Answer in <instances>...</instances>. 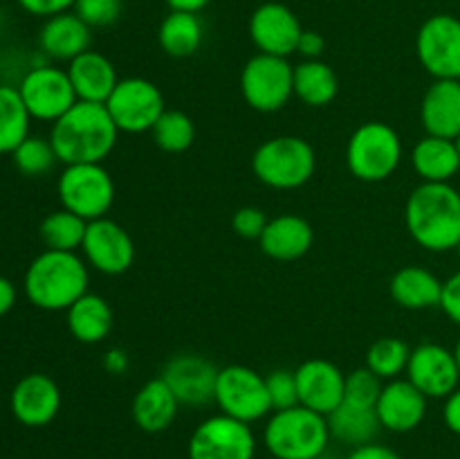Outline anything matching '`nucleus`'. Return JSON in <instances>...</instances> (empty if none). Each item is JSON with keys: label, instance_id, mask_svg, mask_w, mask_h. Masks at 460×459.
I'll use <instances>...</instances> for the list:
<instances>
[{"label": "nucleus", "instance_id": "obj_25", "mask_svg": "<svg viewBox=\"0 0 460 459\" xmlns=\"http://www.w3.org/2000/svg\"><path fill=\"white\" fill-rule=\"evenodd\" d=\"M178 412V399L171 392V387L162 381V376L144 382L137 394L133 396V405H130L135 426L148 435H160V432L169 430Z\"/></svg>", "mask_w": 460, "mask_h": 459}, {"label": "nucleus", "instance_id": "obj_46", "mask_svg": "<svg viewBox=\"0 0 460 459\" xmlns=\"http://www.w3.org/2000/svg\"><path fill=\"white\" fill-rule=\"evenodd\" d=\"M16 300H18V292H16V286H13V282L4 277V274H0V318H4V315L16 306Z\"/></svg>", "mask_w": 460, "mask_h": 459}, {"label": "nucleus", "instance_id": "obj_9", "mask_svg": "<svg viewBox=\"0 0 460 459\" xmlns=\"http://www.w3.org/2000/svg\"><path fill=\"white\" fill-rule=\"evenodd\" d=\"M214 403L223 414L250 426L272 412L265 376L247 364H227L220 369Z\"/></svg>", "mask_w": 460, "mask_h": 459}, {"label": "nucleus", "instance_id": "obj_20", "mask_svg": "<svg viewBox=\"0 0 460 459\" xmlns=\"http://www.w3.org/2000/svg\"><path fill=\"white\" fill-rule=\"evenodd\" d=\"M427 400L429 399L407 378L386 381L376 403L382 430L395 432V435L416 430L427 417Z\"/></svg>", "mask_w": 460, "mask_h": 459}, {"label": "nucleus", "instance_id": "obj_30", "mask_svg": "<svg viewBox=\"0 0 460 459\" xmlns=\"http://www.w3.org/2000/svg\"><path fill=\"white\" fill-rule=\"evenodd\" d=\"M340 93L337 72L322 58H304L295 66V97L305 106L322 108L335 102Z\"/></svg>", "mask_w": 460, "mask_h": 459}, {"label": "nucleus", "instance_id": "obj_13", "mask_svg": "<svg viewBox=\"0 0 460 459\" xmlns=\"http://www.w3.org/2000/svg\"><path fill=\"white\" fill-rule=\"evenodd\" d=\"M416 54L434 79H460V18L434 14L416 34Z\"/></svg>", "mask_w": 460, "mask_h": 459}, {"label": "nucleus", "instance_id": "obj_37", "mask_svg": "<svg viewBox=\"0 0 460 459\" xmlns=\"http://www.w3.org/2000/svg\"><path fill=\"white\" fill-rule=\"evenodd\" d=\"M382 387H385L382 378L376 376L368 367L353 369L350 374H346L344 403L359 405V408H376Z\"/></svg>", "mask_w": 460, "mask_h": 459}, {"label": "nucleus", "instance_id": "obj_32", "mask_svg": "<svg viewBox=\"0 0 460 459\" xmlns=\"http://www.w3.org/2000/svg\"><path fill=\"white\" fill-rule=\"evenodd\" d=\"M30 126L31 115L16 86L0 84V156H12L13 148L30 138Z\"/></svg>", "mask_w": 460, "mask_h": 459}, {"label": "nucleus", "instance_id": "obj_5", "mask_svg": "<svg viewBox=\"0 0 460 459\" xmlns=\"http://www.w3.org/2000/svg\"><path fill=\"white\" fill-rule=\"evenodd\" d=\"M317 169V156L308 140L299 135H277L265 140L252 156V171L270 189H299Z\"/></svg>", "mask_w": 460, "mask_h": 459}, {"label": "nucleus", "instance_id": "obj_1", "mask_svg": "<svg viewBox=\"0 0 460 459\" xmlns=\"http://www.w3.org/2000/svg\"><path fill=\"white\" fill-rule=\"evenodd\" d=\"M404 225L429 252L456 250L460 241V192L452 183H420L407 198Z\"/></svg>", "mask_w": 460, "mask_h": 459}, {"label": "nucleus", "instance_id": "obj_19", "mask_svg": "<svg viewBox=\"0 0 460 459\" xmlns=\"http://www.w3.org/2000/svg\"><path fill=\"white\" fill-rule=\"evenodd\" d=\"M299 387V405L328 417L344 403L346 374L335 363L313 358L295 369Z\"/></svg>", "mask_w": 460, "mask_h": 459}, {"label": "nucleus", "instance_id": "obj_39", "mask_svg": "<svg viewBox=\"0 0 460 459\" xmlns=\"http://www.w3.org/2000/svg\"><path fill=\"white\" fill-rule=\"evenodd\" d=\"M72 12L93 30V27L115 25L121 14V0H76Z\"/></svg>", "mask_w": 460, "mask_h": 459}, {"label": "nucleus", "instance_id": "obj_23", "mask_svg": "<svg viewBox=\"0 0 460 459\" xmlns=\"http://www.w3.org/2000/svg\"><path fill=\"white\" fill-rule=\"evenodd\" d=\"M66 70L79 102L106 104L115 86L119 84L115 63L97 50H85L67 63Z\"/></svg>", "mask_w": 460, "mask_h": 459}, {"label": "nucleus", "instance_id": "obj_24", "mask_svg": "<svg viewBox=\"0 0 460 459\" xmlns=\"http://www.w3.org/2000/svg\"><path fill=\"white\" fill-rule=\"evenodd\" d=\"M90 40H93V30L75 12H63L45 18L39 32L40 52L54 61L70 63L72 58L90 50Z\"/></svg>", "mask_w": 460, "mask_h": 459}, {"label": "nucleus", "instance_id": "obj_31", "mask_svg": "<svg viewBox=\"0 0 460 459\" xmlns=\"http://www.w3.org/2000/svg\"><path fill=\"white\" fill-rule=\"evenodd\" d=\"M326 418L332 439L341 441L346 446H353V448L373 444L382 430L376 408H359V405L341 403Z\"/></svg>", "mask_w": 460, "mask_h": 459}, {"label": "nucleus", "instance_id": "obj_2", "mask_svg": "<svg viewBox=\"0 0 460 459\" xmlns=\"http://www.w3.org/2000/svg\"><path fill=\"white\" fill-rule=\"evenodd\" d=\"M119 129L103 104L76 102L49 129V142L63 165L103 162L115 148Z\"/></svg>", "mask_w": 460, "mask_h": 459}, {"label": "nucleus", "instance_id": "obj_50", "mask_svg": "<svg viewBox=\"0 0 460 459\" xmlns=\"http://www.w3.org/2000/svg\"><path fill=\"white\" fill-rule=\"evenodd\" d=\"M456 255H458V259H460V241H458V246H456Z\"/></svg>", "mask_w": 460, "mask_h": 459}, {"label": "nucleus", "instance_id": "obj_8", "mask_svg": "<svg viewBox=\"0 0 460 459\" xmlns=\"http://www.w3.org/2000/svg\"><path fill=\"white\" fill-rule=\"evenodd\" d=\"M241 94L254 111H281L295 97V66L286 57L254 54L241 70Z\"/></svg>", "mask_w": 460, "mask_h": 459}, {"label": "nucleus", "instance_id": "obj_35", "mask_svg": "<svg viewBox=\"0 0 460 459\" xmlns=\"http://www.w3.org/2000/svg\"><path fill=\"white\" fill-rule=\"evenodd\" d=\"M411 346L400 338H380L367 351V367L382 381H395L407 372Z\"/></svg>", "mask_w": 460, "mask_h": 459}, {"label": "nucleus", "instance_id": "obj_38", "mask_svg": "<svg viewBox=\"0 0 460 459\" xmlns=\"http://www.w3.org/2000/svg\"><path fill=\"white\" fill-rule=\"evenodd\" d=\"M265 385H268L272 412L299 405V387H296L295 372H290V369H274V372H270L265 376Z\"/></svg>", "mask_w": 460, "mask_h": 459}, {"label": "nucleus", "instance_id": "obj_17", "mask_svg": "<svg viewBox=\"0 0 460 459\" xmlns=\"http://www.w3.org/2000/svg\"><path fill=\"white\" fill-rule=\"evenodd\" d=\"M247 32L259 52L288 58L296 52L304 27L288 4L263 3L252 12Z\"/></svg>", "mask_w": 460, "mask_h": 459}, {"label": "nucleus", "instance_id": "obj_40", "mask_svg": "<svg viewBox=\"0 0 460 459\" xmlns=\"http://www.w3.org/2000/svg\"><path fill=\"white\" fill-rule=\"evenodd\" d=\"M268 216L261 207L254 205H245L234 214L232 219V228L238 237L247 238V241H259L261 234H263L265 225H268Z\"/></svg>", "mask_w": 460, "mask_h": 459}, {"label": "nucleus", "instance_id": "obj_34", "mask_svg": "<svg viewBox=\"0 0 460 459\" xmlns=\"http://www.w3.org/2000/svg\"><path fill=\"white\" fill-rule=\"evenodd\" d=\"M153 142L157 148L166 153H184L191 148L196 140V124L184 111H173L166 108L160 120L151 129Z\"/></svg>", "mask_w": 460, "mask_h": 459}, {"label": "nucleus", "instance_id": "obj_4", "mask_svg": "<svg viewBox=\"0 0 460 459\" xmlns=\"http://www.w3.org/2000/svg\"><path fill=\"white\" fill-rule=\"evenodd\" d=\"M331 439L328 418L304 405L272 412L263 430L265 448L274 459H319Z\"/></svg>", "mask_w": 460, "mask_h": 459}, {"label": "nucleus", "instance_id": "obj_28", "mask_svg": "<svg viewBox=\"0 0 460 459\" xmlns=\"http://www.w3.org/2000/svg\"><path fill=\"white\" fill-rule=\"evenodd\" d=\"M413 171L422 183H452L460 171V151L456 140L425 135L411 151Z\"/></svg>", "mask_w": 460, "mask_h": 459}, {"label": "nucleus", "instance_id": "obj_14", "mask_svg": "<svg viewBox=\"0 0 460 459\" xmlns=\"http://www.w3.org/2000/svg\"><path fill=\"white\" fill-rule=\"evenodd\" d=\"M81 256L93 270L102 274H124L135 261L133 237L117 220L103 219L90 220L85 230Z\"/></svg>", "mask_w": 460, "mask_h": 459}, {"label": "nucleus", "instance_id": "obj_18", "mask_svg": "<svg viewBox=\"0 0 460 459\" xmlns=\"http://www.w3.org/2000/svg\"><path fill=\"white\" fill-rule=\"evenodd\" d=\"M61 390L48 374H27L13 385L9 408L13 418L25 428H45L61 412Z\"/></svg>", "mask_w": 460, "mask_h": 459}, {"label": "nucleus", "instance_id": "obj_49", "mask_svg": "<svg viewBox=\"0 0 460 459\" xmlns=\"http://www.w3.org/2000/svg\"><path fill=\"white\" fill-rule=\"evenodd\" d=\"M454 356H456V363H458V369H460V338L456 340V346H454Z\"/></svg>", "mask_w": 460, "mask_h": 459}, {"label": "nucleus", "instance_id": "obj_51", "mask_svg": "<svg viewBox=\"0 0 460 459\" xmlns=\"http://www.w3.org/2000/svg\"><path fill=\"white\" fill-rule=\"evenodd\" d=\"M456 144H458V151H460V135L456 138Z\"/></svg>", "mask_w": 460, "mask_h": 459}, {"label": "nucleus", "instance_id": "obj_21", "mask_svg": "<svg viewBox=\"0 0 460 459\" xmlns=\"http://www.w3.org/2000/svg\"><path fill=\"white\" fill-rule=\"evenodd\" d=\"M425 135L456 140L460 135V79H434L420 102Z\"/></svg>", "mask_w": 460, "mask_h": 459}, {"label": "nucleus", "instance_id": "obj_42", "mask_svg": "<svg viewBox=\"0 0 460 459\" xmlns=\"http://www.w3.org/2000/svg\"><path fill=\"white\" fill-rule=\"evenodd\" d=\"M440 309L443 313L452 320L454 324L460 327V270L443 282V300H440Z\"/></svg>", "mask_w": 460, "mask_h": 459}, {"label": "nucleus", "instance_id": "obj_6", "mask_svg": "<svg viewBox=\"0 0 460 459\" xmlns=\"http://www.w3.org/2000/svg\"><path fill=\"white\" fill-rule=\"evenodd\" d=\"M402 162V140L386 122H364L350 133L346 144V166L362 183H382L398 171Z\"/></svg>", "mask_w": 460, "mask_h": 459}, {"label": "nucleus", "instance_id": "obj_44", "mask_svg": "<svg viewBox=\"0 0 460 459\" xmlns=\"http://www.w3.org/2000/svg\"><path fill=\"white\" fill-rule=\"evenodd\" d=\"M346 459H402L394 448L385 444H367V446H358V448L350 450V454Z\"/></svg>", "mask_w": 460, "mask_h": 459}, {"label": "nucleus", "instance_id": "obj_27", "mask_svg": "<svg viewBox=\"0 0 460 459\" xmlns=\"http://www.w3.org/2000/svg\"><path fill=\"white\" fill-rule=\"evenodd\" d=\"M67 331L81 345H99L112 331V315L111 304L97 292H85L81 295L70 309L66 310Z\"/></svg>", "mask_w": 460, "mask_h": 459}, {"label": "nucleus", "instance_id": "obj_47", "mask_svg": "<svg viewBox=\"0 0 460 459\" xmlns=\"http://www.w3.org/2000/svg\"><path fill=\"white\" fill-rule=\"evenodd\" d=\"M103 367L108 369L111 374H124L126 369H128V354H126L124 349H117V346H112V349L106 351V356H103Z\"/></svg>", "mask_w": 460, "mask_h": 459}, {"label": "nucleus", "instance_id": "obj_45", "mask_svg": "<svg viewBox=\"0 0 460 459\" xmlns=\"http://www.w3.org/2000/svg\"><path fill=\"white\" fill-rule=\"evenodd\" d=\"M443 418L445 426H447L454 435L460 436V387H456V390L445 399Z\"/></svg>", "mask_w": 460, "mask_h": 459}, {"label": "nucleus", "instance_id": "obj_16", "mask_svg": "<svg viewBox=\"0 0 460 459\" xmlns=\"http://www.w3.org/2000/svg\"><path fill=\"white\" fill-rule=\"evenodd\" d=\"M220 369L200 354L173 356L162 369V381L171 387L180 405L202 408L214 403Z\"/></svg>", "mask_w": 460, "mask_h": 459}, {"label": "nucleus", "instance_id": "obj_26", "mask_svg": "<svg viewBox=\"0 0 460 459\" xmlns=\"http://www.w3.org/2000/svg\"><path fill=\"white\" fill-rule=\"evenodd\" d=\"M391 297L398 306L409 310L440 309L443 282L422 266H404L391 277Z\"/></svg>", "mask_w": 460, "mask_h": 459}, {"label": "nucleus", "instance_id": "obj_7", "mask_svg": "<svg viewBox=\"0 0 460 459\" xmlns=\"http://www.w3.org/2000/svg\"><path fill=\"white\" fill-rule=\"evenodd\" d=\"M63 210L90 220L103 219L115 202V180L102 162L66 165L57 183Z\"/></svg>", "mask_w": 460, "mask_h": 459}, {"label": "nucleus", "instance_id": "obj_22", "mask_svg": "<svg viewBox=\"0 0 460 459\" xmlns=\"http://www.w3.org/2000/svg\"><path fill=\"white\" fill-rule=\"evenodd\" d=\"M314 241V230L304 216L281 214L268 220L259 238L265 256L277 261H296L308 255Z\"/></svg>", "mask_w": 460, "mask_h": 459}, {"label": "nucleus", "instance_id": "obj_12", "mask_svg": "<svg viewBox=\"0 0 460 459\" xmlns=\"http://www.w3.org/2000/svg\"><path fill=\"white\" fill-rule=\"evenodd\" d=\"M16 88L31 120L49 122V124H54L58 117L66 115L79 102L67 70L52 66V63L31 68L30 72H25Z\"/></svg>", "mask_w": 460, "mask_h": 459}, {"label": "nucleus", "instance_id": "obj_36", "mask_svg": "<svg viewBox=\"0 0 460 459\" xmlns=\"http://www.w3.org/2000/svg\"><path fill=\"white\" fill-rule=\"evenodd\" d=\"M12 162L22 176H27V178H39V176H45L48 171H52V166L57 165L58 158L57 153H54L49 138L30 135V138L22 140V142L13 148Z\"/></svg>", "mask_w": 460, "mask_h": 459}, {"label": "nucleus", "instance_id": "obj_11", "mask_svg": "<svg viewBox=\"0 0 460 459\" xmlns=\"http://www.w3.org/2000/svg\"><path fill=\"white\" fill-rule=\"evenodd\" d=\"M189 459H254L256 436L250 423L214 414L198 423L187 444Z\"/></svg>", "mask_w": 460, "mask_h": 459}, {"label": "nucleus", "instance_id": "obj_33", "mask_svg": "<svg viewBox=\"0 0 460 459\" xmlns=\"http://www.w3.org/2000/svg\"><path fill=\"white\" fill-rule=\"evenodd\" d=\"M88 220L76 216L70 210L49 212L39 225V237L43 241L45 250H63L79 252L84 246Z\"/></svg>", "mask_w": 460, "mask_h": 459}, {"label": "nucleus", "instance_id": "obj_43", "mask_svg": "<svg viewBox=\"0 0 460 459\" xmlns=\"http://www.w3.org/2000/svg\"><path fill=\"white\" fill-rule=\"evenodd\" d=\"M323 50H326V40L319 32L314 30H304L301 32L299 45H296V52L304 58H322Z\"/></svg>", "mask_w": 460, "mask_h": 459}, {"label": "nucleus", "instance_id": "obj_41", "mask_svg": "<svg viewBox=\"0 0 460 459\" xmlns=\"http://www.w3.org/2000/svg\"><path fill=\"white\" fill-rule=\"evenodd\" d=\"M16 3L21 4L22 12L31 14V16L49 18L63 12H72L76 0H16Z\"/></svg>", "mask_w": 460, "mask_h": 459}, {"label": "nucleus", "instance_id": "obj_3", "mask_svg": "<svg viewBox=\"0 0 460 459\" xmlns=\"http://www.w3.org/2000/svg\"><path fill=\"white\" fill-rule=\"evenodd\" d=\"M88 268L79 252L43 250L25 270V297L40 310H67L88 292Z\"/></svg>", "mask_w": 460, "mask_h": 459}, {"label": "nucleus", "instance_id": "obj_48", "mask_svg": "<svg viewBox=\"0 0 460 459\" xmlns=\"http://www.w3.org/2000/svg\"><path fill=\"white\" fill-rule=\"evenodd\" d=\"M169 4V9L173 12H193V14H200L211 0H164Z\"/></svg>", "mask_w": 460, "mask_h": 459}, {"label": "nucleus", "instance_id": "obj_29", "mask_svg": "<svg viewBox=\"0 0 460 459\" xmlns=\"http://www.w3.org/2000/svg\"><path fill=\"white\" fill-rule=\"evenodd\" d=\"M202 39H205V25L193 12L171 9L157 27V43L173 58L193 57L200 50Z\"/></svg>", "mask_w": 460, "mask_h": 459}, {"label": "nucleus", "instance_id": "obj_10", "mask_svg": "<svg viewBox=\"0 0 460 459\" xmlns=\"http://www.w3.org/2000/svg\"><path fill=\"white\" fill-rule=\"evenodd\" d=\"M103 106L111 112L119 133H146L166 111L162 90L142 76L119 79Z\"/></svg>", "mask_w": 460, "mask_h": 459}, {"label": "nucleus", "instance_id": "obj_15", "mask_svg": "<svg viewBox=\"0 0 460 459\" xmlns=\"http://www.w3.org/2000/svg\"><path fill=\"white\" fill-rule=\"evenodd\" d=\"M404 374L427 399H447L460 387V369L454 349L438 342H420L413 346Z\"/></svg>", "mask_w": 460, "mask_h": 459}]
</instances>
